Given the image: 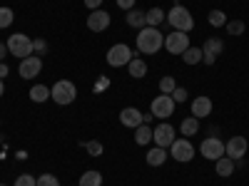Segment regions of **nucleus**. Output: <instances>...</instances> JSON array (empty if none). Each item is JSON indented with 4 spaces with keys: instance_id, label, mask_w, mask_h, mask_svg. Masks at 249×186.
I'll return each mask as SVG.
<instances>
[{
    "instance_id": "obj_1",
    "label": "nucleus",
    "mask_w": 249,
    "mask_h": 186,
    "mask_svg": "<svg viewBox=\"0 0 249 186\" xmlns=\"http://www.w3.org/2000/svg\"><path fill=\"white\" fill-rule=\"evenodd\" d=\"M164 47V35L157 30V28H150L144 25L140 32H137V50L142 55H155Z\"/></svg>"
},
{
    "instance_id": "obj_2",
    "label": "nucleus",
    "mask_w": 249,
    "mask_h": 186,
    "mask_svg": "<svg viewBox=\"0 0 249 186\" xmlns=\"http://www.w3.org/2000/svg\"><path fill=\"white\" fill-rule=\"evenodd\" d=\"M75 97H77V87L72 85L70 79H60V82H55V85L50 87V99L55 102V105H60V107L72 105Z\"/></svg>"
},
{
    "instance_id": "obj_3",
    "label": "nucleus",
    "mask_w": 249,
    "mask_h": 186,
    "mask_svg": "<svg viewBox=\"0 0 249 186\" xmlns=\"http://www.w3.org/2000/svg\"><path fill=\"white\" fill-rule=\"evenodd\" d=\"M8 52L10 55H15L18 60H25V57H30L35 50H33V37H28L25 32H15V35H10L8 37Z\"/></svg>"
},
{
    "instance_id": "obj_4",
    "label": "nucleus",
    "mask_w": 249,
    "mask_h": 186,
    "mask_svg": "<svg viewBox=\"0 0 249 186\" xmlns=\"http://www.w3.org/2000/svg\"><path fill=\"white\" fill-rule=\"evenodd\" d=\"M167 23H170L175 30H179V32H190V30L195 28V17H192V13L187 10V8L175 5V8L167 13Z\"/></svg>"
},
{
    "instance_id": "obj_5",
    "label": "nucleus",
    "mask_w": 249,
    "mask_h": 186,
    "mask_svg": "<svg viewBox=\"0 0 249 186\" xmlns=\"http://www.w3.org/2000/svg\"><path fill=\"white\" fill-rule=\"evenodd\" d=\"M132 57H135L132 50L124 45V43L112 45V47L107 50V55H105V60H107V65H110V67H124V65H130V60H132Z\"/></svg>"
},
{
    "instance_id": "obj_6",
    "label": "nucleus",
    "mask_w": 249,
    "mask_h": 186,
    "mask_svg": "<svg viewBox=\"0 0 249 186\" xmlns=\"http://www.w3.org/2000/svg\"><path fill=\"white\" fill-rule=\"evenodd\" d=\"M170 156L179 164H187V161H192L195 159V147H192V141L182 137V139H175L172 141V147H170Z\"/></svg>"
},
{
    "instance_id": "obj_7",
    "label": "nucleus",
    "mask_w": 249,
    "mask_h": 186,
    "mask_svg": "<svg viewBox=\"0 0 249 186\" xmlns=\"http://www.w3.org/2000/svg\"><path fill=\"white\" fill-rule=\"evenodd\" d=\"M187 47H190V35L187 32L175 30V32H170L167 37H164V50L172 52V55H182Z\"/></svg>"
},
{
    "instance_id": "obj_8",
    "label": "nucleus",
    "mask_w": 249,
    "mask_h": 186,
    "mask_svg": "<svg viewBox=\"0 0 249 186\" xmlns=\"http://www.w3.org/2000/svg\"><path fill=\"white\" fill-rule=\"evenodd\" d=\"M150 109H152V117L167 119V117H172V114H175V99H172L170 94H160V97H155V99H152Z\"/></svg>"
},
{
    "instance_id": "obj_9",
    "label": "nucleus",
    "mask_w": 249,
    "mask_h": 186,
    "mask_svg": "<svg viewBox=\"0 0 249 186\" xmlns=\"http://www.w3.org/2000/svg\"><path fill=\"white\" fill-rule=\"evenodd\" d=\"M152 139L157 141V147L170 149V147H172V141L177 139V137H175V127H172V124H167V122H162L157 129H152Z\"/></svg>"
},
{
    "instance_id": "obj_10",
    "label": "nucleus",
    "mask_w": 249,
    "mask_h": 186,
    "mask_svg": "<svg viewBox=\"0 0 249 186\" xmlns=\"http://www.w3.org/2000/svg\"><path fill=\"white\" fill-rule=\"evenodd\" d=\"M224 52V43L219 37H210V40H204V47H202V62L204 65H214V60L217 55Z\"/></svg>"
},
{
    "instance_id": "obj_11",
    "label": "nucleus",
    "mask_w": 249,
    "mask_h": 186,
    "mask_svg": "<svg viewBox=\"0 0 249 186\" xmlns=\"http://www.w3.org/2000/svg\"><path fill=\"white\" fill-rule=\"evenodd\" d=\"M40 70H43V60H40L37 55H30L25 60H20V67H18V72H20V77H23V79L37 77Z\"/></svg>"
},
{
    "instance_id": "obj_12",
    "label": "nucleus",
    "mask_w": 249,
    "mask_h": 186,
    "mask_svg": "<svg viewBox=\"0 0 249 186\" xmlns=\"http://www.w3.org/2000/svg\"><path fill=\"white\" fill-rule=\"evenodd\" d=\"M110 23H112V17L107 10H92L88 15V30H92V32H105L110 28Z\"/></svg>"
},
{
    "instance_id": "obj_13",
    "label": "nucleus",
    "mask_w": 249,
    "mask_h": 186,
    "mask_svg": "<svg viewBox=\"0 0 249 186\" xmlns=\"http://www.w3.org/2000/svg\"><path fill=\"white\" fill-rule=\"evenodd\" d=\"M199 152H202V156H204V159L217 161V159H222V156H224V144H222L217 137H210V139H204V141H202Z\"/></svg>"
},
{
    "instance_id": "obj_14",
    "label": "nucleus",
    "mask_w": 249,
    "mask_h": 186,
    "mask_svg": "<svg viewBox=\"0 0 249 186\" xmlns=\"http://www.w3.org/2000/svg\"><path fill=\"white\" fill-rule=\"evenodd\" d=\"M247 149H249V144H247V139L237 134V137H232L230 141L224 144V156H230V159H244Z\"/></svg>"
},
{
    "instance_id": "obj_15",
    "label": "nucleus",
    "mask_w": 249,
    "mask_h": 186,
    "mask_svg": "<svg viewBox=\"0 0 249 186\" xmlns=\"http://www.w3.org/2000/svg\"><path fill=\"white\" fill-rule=\"evenodd\" d=\"M120 122H122V127L137 129L140 124H144V114H142L137 107H124V109L120 112Z\"/></svg>"
},
{
    "instance_id": "obj_16",
    "label": "nucleus",
    "mask_w": 249,
    "mask_h": 186,
    "mask_svg": "<svg viewBox=\"0 0 249 186\" xmlns=\"http://www.w3.org/2000/svg\"><path fill=\"white\" fill-rule=\"evenodd\" d=\"M212 114V99L210 97H197L195 102H192V117H197V119H204V117H210Z\"/></svg>"
},
{
    "instance_id": "obj_17",
    "label": "nucleus",
    "mask_w": 249,
    "mask_h": 186,
    "mask_svg": "<svg viewBox=\"0 0 249 186\" xmlns=\"http://www.w3.org/2000/svg\"><path fill=\"white\" fill-rule=\"evenodd\" d=\"M214 169H217V174L219 176H232L234 174V159H230V156H222V159H217L214 161Z\"/></svg>"
},
{
    "instance_id": "obj_18",
    "label": "nucleus",
    "mask_w": 249,
    "mask_h": 186,
    "mask_svg": "<svg viewBox=\"0 0 249 186\" xmlns=\"http://www.w3.org/2000/svg\"><path fill=\"white\" fill-rule=\"evenodd\" d=\"M127 72H130V77L140 79V77L147 75V65H144V60H142V57H132V60H130V65H127Z\"/></svg>"
},
{
    "instance_id": "obj_19",
    "label": "nucleus",
    "mask_w": 249,
    "mask_h": 186,
    "mask_svg": "<svg viewBox=\"0 0 249 186\" xmlns=\"http://www.w3.org/2000/svg\"><path fill=\"white\" fill-rule=\"evenodd\" d=\"M144 159H147L150 167H162L164 159H167V152H164L162 147H155V149H150V152H147V156H144Z\"/></svg>"
},
{
    "instance_id": "obj_20",
    "label": "nucleus",
    "mask_w": 249,
    "mask_h": 186,
    "mask_svg": "<svg viewBox=\"0 0 249 186\" xmlns=\"http://www.w3.org/2000/svg\"><path fill=\"white\" fill-rule=\"evenodd\" d=\"M179 129H182V134H184L187 139H190L192 134H197V132H199V119H197V117H187V119H182Z\"/></svg>"
},
{
    "instance_id": "obj_21",
    "label": "nucleus",
    "mask_w": 249,
    "mask_h": 186,
    "mask_svg": "<svg viewBox=\"0 0 249 186\" xmlns=\"http://www.w3.org/2000/svg\"><path fill=\"white\" fill-rule=\"evenodd\" d=\"M182 60H184V65H199L202 62V47H187L184 52H182Z\"/></svg>"
},
{
    "instance_id": "obj_22",
    "label": "nucleus",
    "mask_w": 249,
    "mask_h": 186,
    "mask_svg": "<svg viewBox=\"0 0 249 186\" xmlns=\"http://www.w3.org/2000/svg\"><path fill=\"white\" fill-rule=\"evenodd\" d=\"M127 25H130V28H140V30H142L144 25H147V20H144V13H142V10H135V8H132V10H127Z\"/></svg>"
},
{
    "instance_id": "obj_23",
    "label": "nucleus",
    "mask_w": 249,
    "mask_h": 186,
    "mask_svg": "<svg viewBox=\"0 0 249 186\" xmlns=\"http://www.w3.org/2000/svg\"><path fill=\"white\" fill-rule=\"evenodd\" d=\"M135 141L140 144V147H144V144L152 141V129L147 127V124H140V127L135 129Z\"/></svg>"
},
{
    "instance_id": "obj_24",
    "label": "nucleus",
    "mask_w": 249,
    "mask_h": 186,
    "mask_svg": "<svg viewBox=\"0 0 249 186\" xmlns=\"http://www.w3.org/2000/svg\"><path fill=\"white\" fill-rule=\"evenodd\" d=\"M30 99H33V102H45V99H50V87H48V85H33V87H30Z\"/></svg>"
},
{
    "instance_id": "obj_25",
    "label": "nucleus",
    "mask_w": 249,
    "mask_h": 186,
    "mask_svg": "<svg viewBox=\"0 0 249 186\" xmlns=\"http://www.w3.org/2000/svg\"><path fill=\"white\" fill-rule=\"evenodd\" d=\"M144 20H147L150 28H157L162 20H164V10L162 8H150L147 13H144Z\"/></svg>"
},
{
    "instance_id": "obj_26",
    "label": "nucleus",
    "mask_w": 249,
    "mask_h": 186,
    "mask_svg": "<svg viewBox=\"0 0 249 186\" xmlns=\"http://www.w3.org/2000/svg\"><path fill=\"white\" fill-rule=\"evenodd\" d=\"M80 186H102V174L100 171H85L80 176Z\"/></svg>"
},
{
    "instance_id": "obj_27",
    "label": "nucleus",
    "mask_w": 249,
    "mask_h": 186,
    "mask_svg": "<svg viewBox=\"0 0 249 186\" xmlns=\"http://www.w3.org/2000/svg\"><path fill=\"white\" fill-rule=\"evenodd\" d=\"M210 25H212V28H224V25H227L224 10H210Z\"/></svg>"
},
{
    "instance_id": "obj_28",
    "label": "nucleus",
    "mask_w": 249,
    "mask_h": 186,
    "mask_svg": "<svg viewBox=\"0 0 249 186\" xmlns=\"http://www.w3.org/2000/svg\"><path fill=\"white\" fill-rule=\"evenodd\" d=\"M247 25L242 23V20H227V32L230 35H244Z\"/></svg>"
},
{
    "instance_id": "obj_29",
    "label": "nucleus",
    "mask_w": 249,
    "mask_h": 186,
    "mask_svg": "<svg viewBox=\"0 0 249 186\" xmlns=\"http://www.w3.org/2000/svg\"><path fill=\"white\" fill-rule=\"evenodd\" d=\"M175 87H177V85H175V77H162V79H160V92H162V94H172Z\"/></svg>"
},
{
    "instance_id": "obj_30",
    "label": "nucleus",
    "mask_w": 249,
    "mask_h": 186,
    "mask_svg": "<svg viewBox=\"0 0 249 186\" xmlns=\"http://www.w3.org/2000/svg\"><path fill=\"white\" fill-rule=\"evenodd\" d=\"M13 20H15V15L10 8H0V28H10Z\"/></svg>"
},
{
    "instance_id": "obj_31",
    "label": "nucleus",
    "mask_w": 249,
    "mask_h": 186,
    "mask_svg": "<svg viewBox=\"0 0 249 186\" xmlns=\"http://www.w3.org/2000/svg\"><path fill=\"white\" fill-rule=\"evenodd\" d=\"M37 186H60V179L55 174H40L37 176Z\"/></svg>"
},
{
    "instance_id": "obj_32",
    "label": "nucleus",
    "mask_w": 249,
    "mask_h": 186,
    "mask_svg": "<svg viewBox=\"0 0 249 186\" xmlns=\"http://www.w3.org/2000/svg\"><path fill=\"white\" fill-rule=\"evenodd\" d=\"M85 152H88L90 156H100V154H102V144L95 141V139H92V141H85Z\"/></svg>"
},
{
    "instance_id": "obj_33",
    "label": "nucleus",
    "mask_w": 249,
    "mask_h": 186,
    "mask_svg": "<svg viewBox=\"0 0 249 186\" xmlns=\"http://www.w3.org/2000/svg\"><path fill=\"white\" fill-rule=\"evenodd\" d=\"M13 186H37V179H33L30 174H20Z\"/></svg>"
},
{
    "instance_id": "obj_34",
    "label": "nucleus",
    "mask_w": 249,
    "mask_h": 186,
    "mask_svg": "<svg viewBox=\"0 0 249 186\" xmlns=\"http://www.w3.org/2000/svg\"><path fill=\"white\" fill-rule=\"evenodd\" d=\"M33 50L40 52V55H45V52H48V43H45L43 37H35V40H33Z\"/></svg>"
},
{
    "instance_id": "obj_35",
    "label": "nucleus",
    "mask_w": 249,
    "mask_h": 186,
    "mask_svg": "<svg viewBox=\"0 0 249 186\" xmlns=\"http://www.w3.org/2000/svg\"><path fill=\"white\" fill-rule=\"evenodd\" d=\"M170 97L175 99V105H177V102H184V99H187V90H184V87H175V92H172Z\"/></svg>"
},
{
    "instance_id": "obj_36",
    "label": "nucleus",
    "mask_w": 249,
    "mask_h": 186,
    "mask_svg": "<svg viewBox=\"0 0 249 186\" xmlns=\"http://www.w3.org/2000/svg\"><path fill=\"white\" fill-rule=\"evenodd\" d=\"M117 3V8H122V10H132L135 8V0H115Z\"/></svg>"
},
{
    "instance_id": "obj_37",
    "label": "nucleus",
    "mask_w": 249,
    "mask_h": 186,
    "mask_svg": "<svg viewBox=\"0 0 249 186\" xmlns=\"http://www.w3.org/2000/svg\"><path fill=\"white\" fill-rule=\"evenodd\" d=\"M100 5H102V0H85V8L92 13V10H100Z\"/></svg>"
},
{
    "instance_id": "obj_38",
    "label": "nucleus",
    "mask_w": 249,
    "mask_h": 186,
    "mask_svg": "<svg viewBox=\"0 0 249 186\" xmlns=\"http://www.w3.org/2000/svg\"><path fill=\"white\" fill-rule=\"evenodd\" d=\"M8 72H10V70H8V65H3V62H0V79L8 77Z\"/></svg>"
},
{
    "instance_id": "obj_39",
    "label": "nucleus",
    "mask_w": 249,
    "mask_h": 186,
    "mask_svg": "<svg viewBox=\"0 0 249 186\" xmlns=\"http://www.w3.org/2000/svg\"><path fill=\"white\" fill-rule=\"evenodd\" d=\"M5 52H8V45H3V43H0V62H3V57H5Z\"/></svg>"
},
{
    "instance_id": "obj_40",
    "label": "nucleus",
    "mask_w": 249,
    "mask_h": 186,
    "mask_svg": "<svg viewBox=\"0 0 249 186\" xmlns=\"http://www.w3.org/2000/svg\"><path fill=\"white\" fill-rule=\"evenodd\" d=\"M5 94V85H3V79H0V97Z\"/></svg>"
},
{
    "instance_id": "obj_41",
    "label": "nucleus",
    "mask_w": 249,
    "mask_h": 186,
    "mask_svg": "<svg viewBox=\"0 0 249 186\" xmlns=\"http://www.w3.org/2000/svg\"><path fill=\"white\" fill-rule=\"evenodd\" d=\"M0 186H5V184H0Z\"/></svg>"
}]
</instances>
